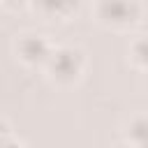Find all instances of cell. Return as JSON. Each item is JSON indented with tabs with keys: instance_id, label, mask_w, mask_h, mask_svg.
I'll return each mask as SVG.
<instances>
[{
	"instance_id": "6da1fadb",
	"label": "cell",
	"mask_w": 148,
	"mask_h": 148,
	"mask_svg": "<svg viewBox=\"0 0 148 148\" xmlns=\"http://www.w3.org/2000/svg\"><path fill=\"white\" fill-rule=\"evenodd\" d=\"M83 69H86V53L79 46H69V44L53 46V51L44 65L46 76L58 86L76 83L81 79Z\"/></svg>"
},
{
	"instance_id": "7a4b0ae2",
	"label": "cell",
	"mask_w": 148,
	"mask_h": 148,
	"mask_svg": "<svg viewBox=\"0 0 148 148\" xmlns=\"http://www.w3.org/2000/svg\"><path fill=\"white\" fill-rule=\"evenodd\" d=\"M92 14L109 30H130L141 21V0H95Z\"/></svg>"
},
{
	"instance_id": "3957f363",
	"label": "cell",
	"mask_w": 148,
	"mask_h": 148,
	"mask_svg": "<svg viewBox=\"0 0 148 148\" xmlns=\"http://www.w3.org/2000/svg\"><path fill=\"white\" fill-rule=\"evenodd\" d=\"M14 51H16V58L25 67L44 69V65H46V60H49V56L53 51V44L39 32H21L16 37Z\"/></svg>"
},
{
	"instance_id": "277c9868",
	"label": "cell",
	"mask_w": 148,
	"mask_h": 148,
	"mask_svg": "<svg viewBox=\"0 0 148 148\" xmlns=\"http://www.w3.org/2000/svg\"><path fill=\"white\" fill-rule=\"evenodd\" d=\"M83 0H28L30 9L44 21H69L79 14Z\"/></svg>"
},
{
	"instance_id": "5b68a950",
	"label": "cell",
	"mask_w": 148,
	"mask_h": 148,
	"mask_svg": "<svg viewBox=\"0 0 148 148\" xmlns=\"http://www.w3.org/2000/svg\"><path fill=\"white\" fill-rule=\"evenodd\" d=\"M125 143L148 148V116L146 113H139V116H134L127 123V127H125Z\"/></svg>"
},
{
	"instance_id": "8992f818",
	"label": "cell",
	"mask_w": 148,
	"mask_h": 148,
	"mask_svg": "<svg viewBox=\"0 0 148 148\" xmlns=\"http://www.w3.org/2000/svg\"><path fill=\"white\" fill-rule=\"evenodd\" d=\"M127 53H130V60H132L134 67L148 72V35H139V37H134V39L130 42Z\"/></svg>"
},
{
	"instance_id": "52a82bcc",
	"label": "cell",
	"mask_w": 148,
	"mask_h": 148,
	"mask_svg": "<svg viewBox=\"0 0 148 148\" xmlns=\"http://www.w3.org/2000/svg\"><path fill=\"white\" fill-rule=\"evenodd\" d=\"M16 143H21V139H18V136H14V132H12L9 123L0 116V146H16Z\"/></svg>"
},
{
	"instance_id": "ba28073f",
	"label": "cell",
	"mask_w": 148,
	"mask_h": 148,
	"mask_svg": "<svg viewBox=\"0 0 148 148\" xmlns=\"http://www.w3.org/2000/svg\"><path fill=\"white\" fill-rule=\"evenodd\" d=\"M0 5L7 7V9H18V7L28 5V0H0Z\"/></svg>"
}]
</instances>
